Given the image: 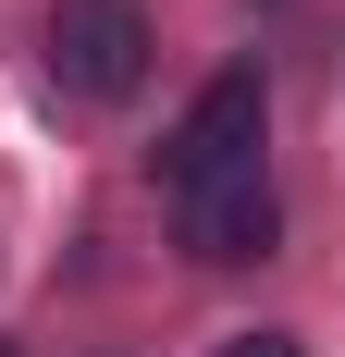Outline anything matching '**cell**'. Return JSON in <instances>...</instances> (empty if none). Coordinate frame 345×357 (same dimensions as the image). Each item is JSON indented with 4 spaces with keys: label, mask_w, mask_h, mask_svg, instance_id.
Returning <instances> with one entry per match:
<instances>
[{
    "label": "cell",
    "mask_w": 345,
    "mask_h": 357,
    "mask_svg": "<svg viewBox=\"0 0 345 357\" xmlns=\"http://www.w3.org/2000/svg\"><path fill=\"white\" fill-rule=\"evenodd\" d=\"M259 136H272V86L235 62V74H210L198 99H185V123H172V148H161V185H172V197H198V185L259 173Z\"/></svg>",
    "instance_id": "6da1fadb"
},
{
    "label": "cell",
    "mask_w": 345,
    "mask_h": 357,
    "mask_svg": "<svg viewBox=\"0 0 345 357\" xmlns=\"http://www.w3.org/2000/svg\"><path fill=\"white\" fill-rule=\"evenodd\" d=\"M0 357H13V345H0Z\"/></svg>",
    "instance_id": "5b68a950"
},
{
    "label": "cell",
    "mask_w": 345,
    "mask_h": 357,
    "mask_svg": "<svg viewBox=\"0 0 345 357\" xmlns=\"http://www.w3.org/2000/svg\"><path fill=\"white\" fill-rule=\"evenodd\" d=\"M50 74H62V99H136L148 86V13L136 0H62L50 13Z\"/></svg>",
    "instance_id": "7a4b0ae2"
},
{
    "label": "cell",
    "mask_w": 345,
    "mask_h": 357,
    "mask_svg": "<svg viewBox=\"0 0 345 357\" xmlns=\"http://www.w3.org/2000/svg\"><path fill=\"white\" fill-rule=\"evenodd\" d=\"M222 357H296V333H235Z\"/></svg>",
    "instance_id": "277c9868"
},
{
    "label": "cell",
    "mask_w": 345,
    "mask_h": 357,
    "mask_svg": "<svg viewBox=\"0 0 345 357\" xmlns=\"http://www.w3.org/2000/svg\"><path fill=\"white\" fill-rule=\"evenodd\" d=\"M172 210H185V247H198L210 271H247V259H272V234H284V197H272V173L198 185V197H172Z\"/></svg>",
    "instance_id": "3957f363"
}]
</instances>
